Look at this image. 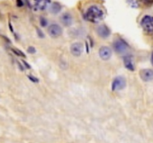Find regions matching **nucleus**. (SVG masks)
Masks as SVG:
<instances>
[{"label":"nucleus","mask_w":153,"mask_h":143,"mask_svg":"<svg viewBox=\"0 0 153 143\" xmlns=\"http://www.w3.org/2000/svg\"><path fill=\"white\" fill-rule=\"evenodd\" d=\"M126 85V81L124 77H121V76L115 77L111 84L112 91L122 90L123 89L125 88Z\"/></svg>","instance_id":"20e7f679"},{"label":"nucleus","mask_w":153,"mask_h":143,"mask_svg":"<svg viewBox=\"0 0 153 143\" xmlns=\"http://www.w3.org/2000/svg\"><path fill=\"white\" fill-rule=\"evenodd\" d=\"M16 4H17L18 7H22L23 2L22 1V0H16Z\"/></svg>","instance_id":"aec40b11"},{"label":"nucleus","mask_w":153,"mask_h":143,"mask_svg":"<svg viewBox=\"0 0 153 143\" xmlns=\"http://www.w3.org/2000/svg\"><path fill=\"white\" fill-rule=\"evenodd\" d=\"M99 55L103 60H108L111 57L112 52L110 48L107 47V46H102L99 50Z\"/></svg>","instance_id":"1a4fd4ad"},{"label":"nucleus","mask_w":153,"mask_h":143,"mask_svg":"<svg viewBox=\"0 0 153 143\" xmlns=\"http://www.w3.org/2000/svg\"><path fill=\"white\" fill-rule=\"evenodd\" d=\"M40 25H42V26H46V24L48 23L47 20H46V19H45L44 17H41L40 18Z\"/></svg>","instance_id":"a211bd4d"},{"label":"nucleus","mask_w":153,"mask_h":143,"mask_svg":"<svg viewBox=\"0 0 153 143\" xmlns=\"http://www.w3.org/2000/svg\"><path fill=\"white\" fill-rule=\"evenodd\" d=\"M123 63L126 68L129 71L133 72L134 70V58L131 55H126L123 58Z\"/></svg>","instance_id":"9b49d317"},{"label":"nucleus","mask_w":153,"mask_h":143,"mask_svg":"<svg viewBox=\"0 0 153 143\" xmlns=\"http://www.w3.org/2000/svg\"><path fill=\"white\" fill-rule=\"evenodd\" d=\"M140 77L143 81L149 82L153 80V70L151 69H144L140 71Z\"/></svg>","instance_id":"423d86ee"},{"label":"nucleus","mask_w":153,"mask_h":143,"mask_svg":"<svg viewBox=\"0 0 153 143\" xmlns=\"http://www.w3.org/2000/svg\"><path fill=\"white\" fill-rule=\"evenodd\" d=\"M28 52L30 54H34L36 52L35 48H34L33 46H29L28 49Z\"/></svg>","instance_id":"6ab92c4d"},{"label":"nucleus","mask_w":153,"mask_h":143,"mask_svg":"<svg viewBox=\"0 0 153 143\" xmlns=\"http://www.w3.org/2000/svg\"><path fill=\"white\" fill-rule=\"evenodd\" d=\"M50 0H34V8L36 10H44L50 4Z\"/></svg>","instance_id":"0eeeda50"},{"label":"nucleus","mask_w":153,"mask_h":143,"mask_svg":"<svg viewBox=\"0 0 153 143\" xmlns=\"http://www.w3.org/2000/svg\"><path fill=\"white\" fill-rule=\"evenodd\" d=\"M86 49H87V53H89L90 50H89V46H88V43L86 42Z\"/></svg>","instance_id":"4be33fe9"},{"label":"nucleus","mask_w":153,"mask_h":143,"mask_svg":"<svg viewBox=\"0 0 153 143\" xmlns=\"http://www.w3.org/2000/svg\"><path fill=\"white\" fill-rule=\"evenodd\" d=\"M70 52L73 56L79 57L83 52V45L81 43H75L70 46Z\"/></svg>","instance_id":"6e6552de"},{"label":"nucleus","mask_w":153,"mask_h":143,"mask_svg":"<svg viewBox=\"0 0 153 143\" xmlns=\"http://www.w3.org/2000/svg\"><path fill=\"white\" fill-rule=\"evenodd\" d=\"M113 47L115 52L118 54L126 53L129 49V46H128V43L121 38L117 39L114 42Z\"/></svg>","instance_id":"7ed1b4c3"},{"label":"nucleus","mask_w":153,"mask_h":143,"mask_svg":"<svg viewBox=\"0 0 153 143\" xmlns=\"http://www.w3.org/2000/svg\"><path fill=\"white\" fill-rule=\"evenodd\" d=\"M151 63H152V64L153 65V52L152 54V56H151Z\"/></svg>","instance_id":"5701e85b"},{"label":"nucleus","mask_w":153,"mask_h":143,"mask_svg":"<svg viewBox=\"0 0 153 143\" xmlns=\"http://www.w3.org/2000/svg\"><path fill=\"white\" fill-rule=\"evenodd\" d=\"M140 25L143 31L148 34L153 33V16L146 15L140 20Z\"/></svg>","instance_id":"f03ea898"},{"label":"nucleus","mask_w":153,"mask_h":143,"mask_svg":"<svg viewBox=\"0 0 153 143\" xmlns=\"http://www.w3.org/2000/svg\"><path fill=\"white\" fill-rule=\"evenodd\" d=\"M48 33L52 37L57 38L62 34L63 30L58 24H52L48 28Z\"/></svg>","instance_id":"39448f33"},{"label":"nucleus","mask_w":153,"mask_h":143,"mask_svg":"<svg viewBox=\"0 0 153 143\" xmlns=\"http://www.w3.org/2000/svg\"><path fill=\"white\" fill-rule=\"evenodd\" d=\"M28 79H29L31 81H32L33 83H38L39 82V80L37 77H34V76H32V75H28Z\"/></svg>","instance_id":"f3484780"},{"label":"nucleus","mask_w":153,"mask_h":143,"mask_svg":"<svg viewBox=\"0 0 153 143\" xmlns=\"http://www.w3.org/2000/svg\"><path fill=\"white\" fill-rule=\"evenodd\" d=\"M13 52H14L15 54H16V55H18V56L19 57H25V55H24L23 52H22L21 51L18 50V49H13Z\"/></svg>","instance_id":"dca6fc26"},{"label":"nucleus","mask_w":153,"mask_h":143,"mask_svg":"<svg viewBox=\"0 0 153 143\" xmlns=\"http://www.w3.org/2000/svg\"><path fill=\"white\" fill-rule=\"evenodd\" d=\"M140 2H142L146 7H150L153 5V0H139Z\"/></svg>","instance_id":"2eb2a0df"},{"label":"nucleus","mask_w":153,"mask_h":143,"mask_svg":"<svg viewBox=\"0 0 153 143\" xmlns=\"http://www.w3.org/2000/svg\"><path fill=\"white\" fill-rule=\"evenodd\" d=\"M127 2L131 7H134V8H137L140 5L139 0H127Z\"/></svg>","instance_id":"4468645a"},{"label":"nucleus","mask_w":153,"mask_h":143,"mask_svg":"<svg viewBox=\"0 0 153 143\" xmlns=\"http://www.w3.org/2000/svg\"><path fill=\"white\" fill-rule=\"evenodd\" d=\"M87 20L93 23H97L100 22L104 17V13L102 10L98 6L92 5L88 7L87 11L85 12V15Z\"/></svg>","instance_id":"f257e3e1"},{"label":"nucleus","mask_w":153,"mask_h":143,"mask_svg":"<svg viewBox=\"0 0 153 143\" xmlns=\"http://www.w3.org/2000/svg\"><path fill=\"white\" fill-rule=\"evenodd\" d=\"M61 20L63 25H65V26H70L73 24V16L70 13L67 12L61 16Z\"/></svg>","instance_id":"f8f14e48"},{"label":"nucleus","mask_w":153,"mask_h":143,"mask_svg":"<svg viewBox=\"0 0 153 143\" xmlns=\"http://www.w3.org/2000/svg\"><path fill=\"white\" fill-rule=\"evenodd\" d=\"M97 34L102 38H107L110 36L111 31L108 27L106 26L105 25H101L97 28Z\"/></svg>","instance_id":"9d476101"},{"label":"nucleus","mask_w":153,"mask_h":143,"mask_svg":"<svg viewBox=\"0 0 153 143\" xmlns=\"http://www.w3.org/2000/svg\"><path fill=\"white\" fill-rule=\"evenodd\" d=\"M37 33H38L39 37H43V33H42V31H41V32H40V31L39 29H37Z\"/></svg>","instance_id":"412c9836"},{"label":"nucleus","mask_w":153,"mask_h":143,"mask_svg":"<svg viewBox=\"0 0 153 143\" xmlns=\"http://www.w3.org/2000/svg\"><path fill=\"white\" fill-rule=\"evenodd\" d=\"M61 6L58 3L55 2L53 3L52 7H51V11L54 13H57L61 10Z\"/></svg>","instance_id":"ddd939ff"}]
</instances>
